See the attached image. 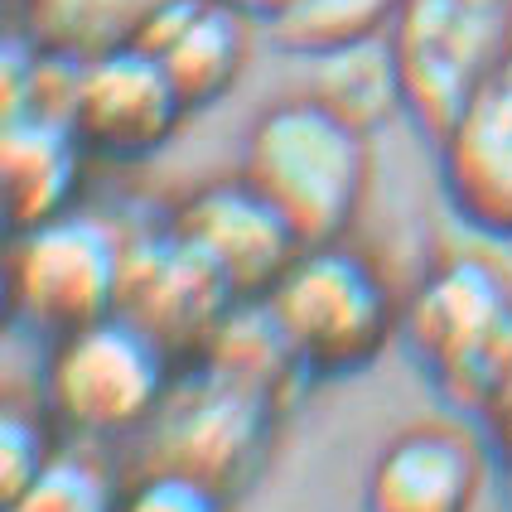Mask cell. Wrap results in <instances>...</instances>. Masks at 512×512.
<instances>
[{
  "label": "cell",
  "instance_id": "4",
  "mask_svg": "<svg viewBox=\"0 0 512 512\" xmlns=\"http://www.w3.org/2000/svg\"><path fill=\"white\" fill-rule=\"evenodd\" d=\"M131 247L92 208H68L34 228L10 232L5 305L10 319L44 343L121 310Z\"/></svg>",
  "mask_w": 512,
  "mask_h": 512
},
{
  "label": "cell",
  "instance_id": "1",
  "mask_svg": "<svg viewBox=\"0 0 512 512\" xmlns=\"http://www.w3.org/2000/svg\"><path fill=\"white\" fill-rule=\"evenodd\" d=\"M237 174L295 228V237L339 242L358 223L372 184L368 131L314 92L261 107L242 141Z\"/></svg>",
  "mask_w": 512,
  "mask_h": 512
},
{
  "label": "cell",
  "instance_id": "15",
  "mask_svg": "<svg viewBox=\"0 0 512 512\" xmlns=\"http://www.w3.org/2000/svg\"><path fill=\"white\" fill-rule=\"evenodd\" d=\"M165 0H25L20 34L58 63H87L126 44H141Z\"/></svg>",
  "mask_w": 512,
  "mask_h": 512
},
{
  "label": "cell",
  "instance_id": "17",
  "mask_svg": "<svg viewBox=\"0 0 512 512\" xmlns=\"http://www.w3.org/2000/svg\"><path fill=\"white\" fill-rule=\"evenodd\" d=\"M401 0H290L271 20V39L285 54L324 58L334 49L387 34Z\"/></svg>",
  "mask_w": 512,
  "mask_h": 512
},
{
  "label": "cell",
  "instance_id": "12",
  "mask_svg": "<svg viewBox=\"0 0 512 512\" xmlns=\"http://www.w3.org/2000/svg\"><path fill=\"white\" fill-rule=\"evenodd\" d=\"M87 160H92V150L73 131L63 102H34L20 112H5L0 184H5L10 232L78 208V184H83Z\"/></svg>",
  "mask_w": 512,
  "mask_h": 512
},
{
  "label": "cell",
  "instance_id": "7",
  "mask_svg": "<svg viewBox=\"0 0 512 512\" xmlns=\"http://www.w3.org/2000/svg\"><path fill=\"white\" fill-rule=\"evenodd\" d=\"M63 112L92 155L131 165L170 145L189 102L145 44H126L68 68Z\"/></svg>",
  "mask_w": 512,
  "mask_h": 512
},
{
  "label": "cell",
  "instance_id": "10",
  "mask_svg": "<svg viewBox=\"0 0 512 512\" xmlns=\"http://www.w3.org/2000/svg\"><path fill=\"white\" fill-rule=\"evenodd\" d=\"M479 488V445L459 426L416 421L377 450L363 484V512H474Z\"/></svg>",
  "mask_w": 512,
  "mask_h": 512
},
{
  "label": "cell",
  "instance_id": "19",
  "mask_svg": "<svg viewBox=\"0 0 512 512\" xmlns=\"http://www.w3.org/2000/svg\"><path fill=\"white\" fill-rule=\"evenodd\" d=\"M58 445H54V416L34 411L10 401L5 416H0V498L15 503L49 464H54Z\"/></svg>",
  "mask_w": 512,
  "mask_h": 512
},
{
  "label": "cell",
  "instance_id": "8",
  "mask_svg": "<svg viewBox=\"0 0 512 512\" xmlns=\"http://www.w3.org/2000/svg\"><path fill=\"white\" fill-rule=\"evenodd\" d=\"M170 232L223 281L237 305H261L305 247L242 174L194 189L179 203Z\"/></svg>",
  "mask_w": 512,
  "mask_h": 512
},
{
  "label": "cell",
  "instance_id": "3",
  "mask_svg": "<svg viewBox=\"0 0 512 512\" xmlns=\"http://www.w3.org/2000/svg\"><path fill=\"white\" fill-rule=\"evenodd\" d=\"M174 353L131 314H107L49 343L44 353V411L54 426L112 440L160 421L174 397Z\"/></svg>",
  "mask_w": 512,
  "mask_h": 512
},
{
  "label": "cell",
  "instance_id": "16",
  "mask_svg": "<svg viewBox=\"0 0 512 512\" xmlns=\"http://www.w3.org/2000/svg\"><path fill=\"white\" fill-rule=\"evenodd\" d=\"M314 68H319V78L310 83V92L319 102H329L339 116H348L353 126H363L368 136L392 112H406L401 63L387 34L314 58Z\"/></svg>",
  "mask_w": 512,
  "mask_h": 512
},
{
  "label": "cell",
  "instance_id": "14",
  "mask_svg": "<svg viewBox=\"0 0 512 512\" xmlns=\"http://www.w3.org/2000/svg\"><path fill=\"white\" fill-rule=\"evenodd\" d=\"M261 426H266L261 382L213 363L199 392H189L184 401L170 406V435L179 445V455H170L165 464H184V469L208 474L213 484L228 488V474L261 440Z\"/></svg>",
  "mask_w": 512,
  "mask_h": 512
},
{
  "label": "cell",
  "instance_id": "5",
  "mask_svg": "<svg viewBox=\"0 0 512 512\" xmlns=\"http://www.w3.org/2000/svg\"><path fill=\"white\" fill-rule=\"evenodd\" d=\"M401 334L440 387L484 406L512 358V290L503 271L479 256L440 261L401 310Z\"/></svg>",
  "mask_w": 512,
  "mask_h": 512
},
{
  "label": "cell",
  "instance_id": "2",
  "mask_svg": "<svg viewBox=\"0 0 512 512\" xmlns=\"http://www.w3.org/2000/svg\"><path fill=\"white\" fill-rule=\"evenodd\" d=\"M261 310L271 314L295 368L310 377H348L372 368L401 334L397 290L348 237L300 247Z\"/></svg>",
  "mask_w": 512,
  "mask_h": 512
},
{
  "label": "cell",
  "instance_id": "6",
  "mask_svg": "<svg viewBox=\"0 0 512 512\" xmlns=\"http://www.w3.org/2000/svg\"><path fill=\"white\" fill-rule=\"evenodd\" d=\"M387 39L406 112L440 136L512 49V0H401Z\"/></svg>",
  "mask_w": 512,
  "mask_h": 512
},
{
  "label": "cell",
  "instance_id": "18",
  "mask_svg": "<svg viewBox=\"0 0 512 512\" xmlns=\"http://www.w3.org/2000/svg\"><path fill=\"white\" fill-rule=\"evenodd\" d=\"M116 503H121V488L107 479L97 459L58 450L54 464L15 503H5V512H116Z\"/></svg>",
  "mask_w": 512,
  "mask_h": 512
},
{
  "label": "cell",
  "instance_id": "9",
  "mask_svg": "<svg viewBox=\"0 0 512 512\" xmlns=\"http://www.w3.org/2000/svg\"><path fill=\"white\" fill-rule=\"evenodd\" d=\"M440 184L469 228L512 242V49L435 136Z\"/></svg>",
  "mask_w": 512,
  "mask_h": 512
},
{
  "label": "cell",
  "instance_id": "13",
  "mask_svg": "<svg viewBox=\"0 0 512 512\" xmlns=\"http://www.w3.org/2000/svg\"><path fill=\"white\" fill-rule=\"evenodd\" d=\"M141 44L165 63L189 112L213 107L242 78L252 54V15L232 0H165Z\"/></svg>",
  "mask_w": 512,
  "mask_h": 512
},
{
  "label": "cell",
  "instance_id": "20",
  "mask_svg": "<svg viewBox=\"0 0 512 512\" xmlns=\"http://www.w3.org/2000/svg\"><path fill=\"white\" fill-rule=\"evenodd\" d=\"M116 512H228V488L184 464H155L121 488Z\"/></svg>",
  "mask_w": 512,
  "mask_h": 512
},
{
  "label": "cell",
  "instance_id": "11",
  "mask_svg": "<svg viewBox=\"0 0 512 512\" xmlns=\"http://www.w3.org/2000/svg\"><path fill=\"white\" fill-rule=\"evenodd\" d=\"M232 305L237 300L223 290V281L174 232L155 237L150 247H131L121 314H131L160 343H170V353L213 343Z\"/></svg>",
  "mask_w": 512,
  "mask_h": 512
}]
</instances>
